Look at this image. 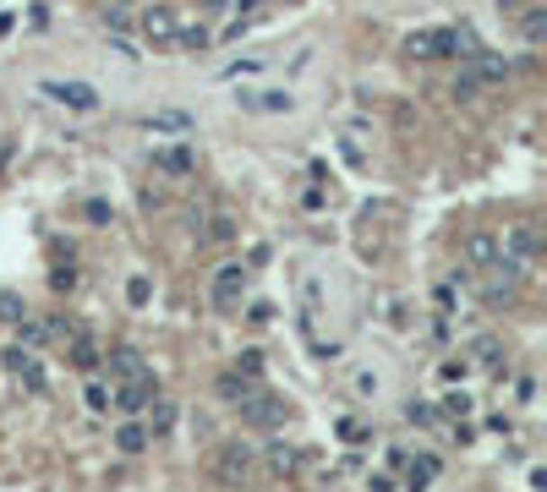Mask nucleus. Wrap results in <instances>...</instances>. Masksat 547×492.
<instances>
[{
	"mask_svg": "<svg viewBox=\"0 0 547 492\" xmlns=\"http://www.w3.org/2000/svg\"><path fill=\"white\" fill-rule=\"evenodd\" d=\"M498 12H520V6H515V0H498Z\"/></svg>",
	"mask_w": 547,
	"mask_h": 492,
	"instance_id": "obj_27",
	"label": "nucleus"
},
{
	"mask_svg": "<svg viewBox=\"0 0 547 492\" xmlns=\"http://www.w3.org/2000/svg\"><path fill=\"white\" fill-rule=\"evenodd\" d=\"M115 372L121 378H137V350H115Z\"/></svg>",
	"mask_w": 547,
	"mask_h": 492,
	"instance_id": "obj_16",
	"label": "nucleus"
},
{
	"mask_svg": "<svg viewBox=\"0 0 547 492\" xmlns=\"http://www.w3.org/2000/svg\"><path fill=\"white\" fill-rule=\"evenodd\" d=\"M498 252H509V257L531 263V257H536V230H531V225H509V230H504V246H498Z\"/></svg>",
	"mask_w": 547,
	"mask_h": 492,
	"instance_id": "obj_7",
	"label": "nucleus"
},
{
	"mask_svg": "<svg viewBox=\"0 0 547 492\" xmlns=\"http://www.w3.org/2000/svg\"><path fill=\"white\" fill-rule=\"evenodd\" d=\"M175 33H181V22L170 17V6H148V12H143V39H148L154 49H170Z\"/></svg>",
	"mask_w": 547,
	"mask_h": 492,
	"instance_id": "obj_3",
	"label": "nucleus"
},
{
	"mask_svg": "<svg viewBox=\"0 0 547 492\" xmlns=\"http://www.w3.org/2000/svg\"><path fill=\"white\" fill-rule=\"evenodd\" d=\"M88 410H110V389H99V383H88Z\"/></svg>",
	"mask_w": 547,
	"mask_h": 492,
	"instance_id": "obj_20",
	"label": "nucleus"
},
{
	"mask_svg": "<svg viewBox=\"0 0 547 492\" xmlns=\"http://www.w3.org/2000/svg\"><path fill=\"white\" fill-rule=\"evenodd\" d=\"M405 416L417 421V427H427V421H433V405H405Z\"/></svg>",
	"mask_w": 547,
	"mask_h": 492,
	"instance_id": "obj_24",
	"label": "nucleus"
},
{
	"mask_svg": "<svg viewBox=\"0 0 547 492\" xmlns=\"http://www.w3.org/2000/svg\"><path fill=\"white\" fill-rule=\"evenodd\" d=\"M247 465H252V449H230V454L220 460V470H225V476H241Z\"/></svg>",
	"mask_w": 547,
	"mask_h": 492,
	"instance_id": "obj_14",
	"label": "nucleus"
},
{
	"mask_svg": "<svg viewBox=\"0 0 547 492\" xmlns=\"http://www.w3.org/2000/svg\"><path fill=\"white\" fill-rule=\"evenodd\" d=\"M209 6H214V12H230V0H209Z\"/></svg>",
	"mask_w": 547,
	"mask_h": 492,
	"instance_id": "obj_26",
	"label": "nucleus"
},
{
	"mask_svg": "<svg viewBox=\"0 0 547 492\" xmlns=\"http://www.w3.org/2000/svg\"><path fill=\"white\" fill-rule=\"evenodd\" d=\"M148 296H154V285H148L143 273H137V279H126V301H131V307H148Z\"/></svg>",
	"mask_w": 547,
	"mask_h": 492,
	"instance_id": "obj_13",
	"label": "nucleus"
},
{
	"mask_svg": "<svg viewBox=\"0 0 547 492\" xmlns=\"http://www.w3.org/2000/svg\"><path fill=\"white\" fill-rule=\"evenodd\" d=\"M39 94L49 104H66V110H99V88L94 83H39Z\"/></svg>",
	"mask_w": 547,
	"mask_h": 492,
	"instance_id": "obj_1",
	"label": "nucleus"
},
{
	"mask_svg": "<svg viewBox=\"0 0 547 492\" xmlns=\"http://www.w3.org/2000/svg\"><path fill=\"white\" fill-rule=\"evenodd\" d=\"M154 165L170 170V175H186V170H192V154H186V148H165V154H154Z\"/></svg>",
	"mask_w": 547,
	"mask_h": 492,
	"instance_id": "obj_11",
	"label": "nucleus"
},
{
	"mask_svg": "<svg viewBox=\"0 0 547 492\" xmlns=\"http://www.w3.org/2000/svg\"><path fill=\"white\" fill-rule=\"evenodd\" d=\"M438 476V460L433 454H417V460H410V487H427Z\"/></svg>",
	"mask_w": 547,
	"mask_h": 492,
	"instance_id": "obj_12",
	"label": "nucleus"
},
{
	"mask_svg": "<svg viewBox=\"0 0 547 492\" xmlns=\"http://www.w3.org/2000/svg\"><path fill=\"white\" fill-rule=\"evenodd\" d=\"M236 104L241 110H291V94L285 88H241Z\"/></svg>",
	"mask_w": 547,
	"mask_h": 492,
	"instance_id": "obj_5",
	"label": "nucleus"
},
{
	"mask_svg": "<svg viewBox=\"0 0 547 492\" xmlns=\"http://www.w3.org/2000/svg\"><path fill=\"white\" fill-rule=\"evenodd\" d=\"M444 410H449V416H465V410H471V399H465V394H444Z\"/></svg>",
	"mask_w": 547,
	"mask_h": 492,
	"instance_id": "obj_23",
	"label": "nucleus"
},
{
	"mask_svg": "<svg viewBox=\"0 0 547 492\" xmlns=\"http://www.w3.org/2000/svg\"><path fill=\"white\" fill-rule=\"evenodd\" d=\"M236 372L257 378V372H263V356H257V350H241V362H236Z\"/></svg>",
	"mask_w": 547,
	"mask_h": 492,
	"instance_id": "obj_17",
	"label": "nucleus"
},
{
	"mask_svg": "<svg viewBox=\"0 0 547 492\" xmlns=\"http://www.w3.org/2000/svg\"><path fill=\"white\" fill-rule=\"evenodd\" d=\"M465 60H471V66H465L460 77H465L471 88H493V83H504V77H509V60H498V55H482V49H471Z\"/></svg>",
	"mask_w": 547,
	"mask_h": 492,
	"instance_id": "obj_2",
	"label": "nucleus"
},
{
	"mask_svg": "<svg viewBox=\"0 0 547 492\" xmlns=\"http://www.w3.org/2000/svg\"><path fill=\"white\" fill-rule=\"evenodd\" d=\"M110 399H115V410H126V416H137V410H143V405L154 399V389H148L143 378H126V383H121V389H115Z\"/></svg>",
	"mask_w": 547,
	"mask_h": 492,
	"instance_id": "obj_6",
	"label": "nucleus"
},
{
	"mask_svg": "<svg viewBox=\"0 0 547 492\" xmlns=\"http://www.w3.org/2000/svg\"><path fill=\"white\" fill-rule=\"evenodd\" d=\"M115 443H121V454H143V449H148V427H137V421H126V427L115 433Z\"/></svg>",
	"mask_w": 547,
	"mask_h": 492,
	"instance_id": "obj_10",
	"label": "nucleus"
},
{
	"mask_svg": "<svg viewBox=\"0 0 547 492\" xmlns=\"http://www.w3.org/2000/svg\"><path fill=\"white\" fill-rule=\"evenodd\" d=\"M230 6H241V12H252V6H257V0H230Z\"/></svg>",
	"mask_w": 547,
	"mask_h": 492,
	"instance_id": "obj_25",
	"label": "nucleus"
},
{
	"mask_svg": "<svg viewBox=\"0 0 547 492\" xmlns=\"http://www.w3.org/2000/svg\"><path fill=\"white\" fill-rule=\"evenodd\" d=\"M525 39H531V44L542 39V6H531V17H525Z\"/></svg>",
	"mask_w": 547,
	"mask_h": 492,
	"instance_id": "obj_22",
	"label": "nucleus"
},
{
	"mask_svg": "<svg viewBox=\"0 0 547 492\" xmlns=\"http://www.w3.org/2000/svg\"><path fill=\"white\" fill-rule=\"evenodd\" d=\"M148 405H154V410H148V438L170 433V427H175V405H170V399H159V394H154Z\"/></svg>",
	"mask_w": 547,
	"mask_h": 492,
	"instance_id": "obj_9",
	"label": "nucleus"
},
{
	"mask_svg": "<svg viewBox=\"0 0 547 492\" xmlns=\"http://www.w3.org/2000/svg\"><path fill=\"white\" fill-rule=\"evenodd\" d=\"M465 257H471L476 268H493V257H498V241L476 230V236H465Z\"/></svg>",
	"mask_w": 547,
	"mask_h": 492,
	"instance_id": "obj_8",
	"label": "nucleus"
},
{
	"mask_svg": "<svg viewBox=\"0 0 547 492\" xmlns=\"http://www.w3.org/2000/svg\"><path fill=\"white\" fill-rule=\"evenodd\" d=\"M148 126H154V131H186V115H154Z\"/></svg>",
	"mask_w": 547,
	"mask_h": 492,
	"instance_id": "obj_18",
	"label": "nucleus"
},
{
	"mask_svg": "<svg viewBox=\"0 0 547 492\" xmlns=\"http://www.w3.org/2000/svg\"><path fill=\"white\" fill-rule=\"evenodd\" d=\"M268 465H274V470H296V454H291V449H274Z\"/></svg>",
	"mask_w": 547,
	"mask_h": 492,
	"instance_id": "obj_21",
	"label": "nucleus"
},
{
	"mask_svg": "<svg viewBox=\"0 0 547 492\" xmlns=\"http://www.w3.org/2000/svg\"><path fill=\"white\" fill-rule=\"evenodd\" d=\"M72 362H77L83 372H94V367H99V344H88V339H77V350H72Z\"/></svg>",
	"mask_w": 547,
	"mask_h": 492,
	"instance_id": "obj_15",
	"label": "nucleus"
},
{
	"mask_svg": "<svg viewBox=\"0 0 547 492\" xmlns=\"http://www.w3.org/2000/svg\"><path fill=\"white\" fill-rule=\"evenodd\" d=\"M241 291H247V268H241V263H225V268L214 273V301H220V307H236Z\"/></svg>",
	"mask_w": 547,
	"mask_h": 492,
	"instance_id": "obj_4",
	"label": "nucleus"
},
{
	"mask_svg": "<svg viewBox=\"0 0 547 492\" xmlns=\"http://www.w3.org/2000/svg\"><path fill=\"white\" fill-rule=\"evenodd\" d=\"M175 44H186V49H202V44H209V33H202V28H186V33H175Z\"/></svg>",
	"mask_w": 547,
	"mask_h": 492,
	"instance_id": "obj_19",
	"label": "nucleus"
}]
</instances>
